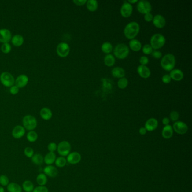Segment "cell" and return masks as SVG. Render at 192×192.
<instances>
[{
    "instance_id": "obj_1",
    "label": "cell",
    "mask_w": 192,
    "mask_h": 192,
    "mask_svg": "<svg viewBox=\"0 0 192 192\" xmlns=\"http://www.w3.org/2000/svg\"><path fill=\"white\" fill-rule=\"evenodd\" d=\"M140 31V25L136 21H131L125 27L124 33L128 39H134Z\"/></svg>"
},
{
    "instance_id": "obj_2",
    "label": "cell",
    "mask_w": 192,
    "mask_h": 192,
    "mask_svg": "<svg viewBox=\"0 0 192 192\" xmlns=\"http://www.w3.org/2000/svg\"><path fill=\"white\" fill-rule=\"evenodd\" d=\"M176 59L172 54H167L163 57L161 61V67L164 70L170 71H172L175 66Z\"/></svg>"
},
{
    "instance_id": "obj_3",
    "label": "cell",
    "mask_w": 192,
    "mask_h": 192,
    "mask_svg": "<svg viewBox=\"0 0 192 192\" xmlns=\"http://www.w3.org/2000/svg\"><path fill=\"white\" fill-rule=\"evenodd\" d=\"M150 43V45L153 49L157 50L164 46L166 43V39L162 34L156 33L152 36Z\"/></svg>"
},
{
    "instance_id": "obj_4",
    "label": "cell",
    "mask_w": 192,
    "mask_h": 192,
    "mask_svg": "<svg viewBox=\"0 0 192 192\" xmlns=\"http://www.w3.org/2000/svg\"><path fill=\"white\" fill-rule=\"evenodd\" d=\"M129 52V48L125 43L118 44L113 51L114 55L119 59H124L127 57Z\"/></svg>"
},
{
    "instance_id": "obj_5",
    "label": "cell",
    "mask_w": 192,
    "mask_h": 192,
    "mask_svg": "<svg viewBox=\"0 0 192 192\" xmlns=\"http://www.w3.org/2000/svg\"><path fill=\"white\" fill-rule=\"evenodd\" d=\"M23 124L24 128L29 131H33L37 127V121L33 116L27 115L23 119Z\"/></svg>"
},
{
    "instance_id": "obj_6",
    "label": "cell",
    "mask_w": 192,
    "mask_h": 192,
    "mask_svg": "<svg viewBox=\"0 0 192 192\" xmlns=\"http://www.w3.org/2000/svg\"><path fill=\"white\" fill-rule=\"evenodd\" d=\"M71 144L67 141H62L59 142L57 146L58 153L62 157L67 156L71 152Z\"/></svg>"
},
{
    "instance_id": "obj_7",
    "label": "cell",
    "mask_w": 192,
    "mask_h": 192,
    "mask_svg": "<svg viewBox=\"0 0 192 192\" xmlns=\"http://www.w3.org/2000/svg\"><path fill=\"white\" fill-rule=\"evenodd\" d=\"M0 81L5 86L11 87L14 85L15 79L13 75L10 73L5 72L0 76Z\"/></svg>"
},
{
    "instance_id": "obj_8",
    "label": "cell",
    "mask_w": 192,
    "mask_h": 192,
    "mask_svg": "<svg viewBox=\"0 0 192 192\" xmlns=\"http://www.w3.org/2000/svg\"><path fill=\"white\" fill-rule=\"evenodd\" d=\"M137 9L142 14L150 13L152 10V6L150 2L146 0H141L138 2Z\"/></svg>"
},
{
    "instance_id": "obj_9",
    "label": "cell",
    "mask_w": 192,
    "mask_h": 192,
    "mask_svg": "<svg viewBox=\"0 0 192 192\" xmlns=\"http://www.w3.org/2000/svg\"><path fill=\"white\" fill-rule=\"evenodd\" d=\"M173 130H174L178 134L183 135L186 134L188 130L187 125L182 121H176L173 125Z\"/></svg>"
},
{
    "instance_id": "obj_10",
    "label": "cell",
    "mask_w": 192,
    "mask_h": 192,
    "mask_svg": "<svg viewBox=\"0 0 192 192\" xmlns=\"http://www.w3.org/2000/svg\"><path fill=\"white\" fill-rule=\"evenodd\" d=\"M57 55L61 57H67L70 52V47L67 43L61 42L57 45Z\"/></svg>"
},
{
    "instance_id": "obj_11",
    "label": "cell",
    "mask_w": 192,
    "mask_h": 192,
    "mask_svg": "<svg viewBox=\"0 0 192 192\" xmlns=\"http://www.w3.org/2000/svg\"><path fill=\"white\" fill-rule=\"evenodd\" d=\"M133 11V7L131 4H129L127 1H125L121 6V14L123 17L128 18L131 15Z\"/></svg>"
},
{
    "instance_id": "obj_12",
    "label": "cell",
    "mask_w": 192,
    "mask_h": 192,
    "mask_svg": "<svg viewBox=\"0 0 192 192\" xmlns=\"http://www.w3.org/2000/svg\"><path fill=\"white\" fill-rule=\"evenodd\" d=\"M81 160V156L77 152H73L69 153L67 156V161L69 164H77Z\"/></svg>"
},
{
    "instance_id": "obj_13",
    "label": "cell",
    "mask_w": 192,
    "mask_h": 192,
    "mask_svg": "<svg viewBox=\"0 0 192 192\" xmlns=\"http://www.w3.org/2000/svg\"><path fill=\"white\" fill-rule=\"evenodd\" d=\"M154 25L158 28H162L166 25V19L162 15L157 14L155 15L153 19Z\"/></svg>"
},
{
    "instance_id": "obj_14",
    "label": "cell",
    "mask_w": 192,
    "mask_h": 192,
    "mask_svg": "<svg viewBox=\"0 0 192 192\" xmlns=\"http://www.w3.org/2000/svg\"><path fill=\"white\" fill-rule=\"evenodd\" d=\"M43 172L46 176L50 178H56L58 175V170L55 166L52 165H47L43 169Z\"/></svg>"
},
{
    "instance_id": "obj_15",
    "label": "cell",
    "mask_w": 192,
    "mask_h": 192,
    "mask_svg": "<svg viewBox=\"0 0 192 192\" xmlns=\"http://www.w3.org/2000/svg\"><path fill=\"white\" fill-rule=\"evenodd\" d=\"M25 133L24 127L20 125H18L13 128L12 131V135L15 139H19L21 138L24 135Z\"/></svg>"
},
{
    "instance_id": "obj_16",
    "label": "cell",
    "mask_w": 192,
    "mask_h": 192,
    "mask_svg": "<svg viewBox=\"0 0 192 192\" xmlns=\"http://www.w3.org/2000/svg\"><path fill=\"white\" fill-rule=\"evenodd\" d=\"M158 125V122L156 119L154 118H151L146 121L145 128H146V131H153L157 128Z\"/></svg>"
},
{
    "instance_id": "obj_17",
    "label": "cell",
    "mask_w": 192,
    "mask_h": 192,
    "mask_svg": "<svg viewBox=\"0 0 192 192\" xmlns=\"http://www.w3.org/2000/svg\"><path fill=\"white\" fill-rule=\"evenodd\" d=\"M11 39V33L9 30L7 29H0V42L8 43Z\"/></svg>"
},
{
    "instance_id": "obj_18",
    "label": "cell",
    "mask_w": 192,
    "mask_h": 192,
    "mask_svg": "<svg viewBox=\"0 0 192 192\" xmlns=\"http://www.w3.org/2000/svg\"><path fill=\"white\" fill-rule=\"evenodd\" d=\"M138 73H139L140 76L143 78H149L151 74L150 70V68L146 67V65H140L137 69Z\"/></svg>"
},
{
    "instance_id": "obj_19",
    "label": "cell",
    "mask_w": 192,
    "mask_h": 192,
    "mask_svg": "<svg viewBox=\"0 0 192 192\" xmlns=\"http://www.w3.org/2000/svg\"><path fill=\"white\" fill-rule=\"evenodd\" d=\"M28 82V78L25 75H21L19 76L17 79L15 81V85L18 88H22L25 87Z\"/></svg>"
},
{
    "instance_id": "obj_20",
    "label": "cell",
    "mask_w": 192,
    "mask_h": 192,
    "mask_svg": "<svg viewBox=\"0 0 192 192\" xmlns=\"http://www.w3.org/2000/svg\"><path fill=\"white\" fill-rule=\"evenodd\" d=\"M170 76L171 79H174L176 81H180L184 77V74L183 72L180 69H172L170 73Z\"/></svg>"
},
{
    "instance_id": "obj_21",
    "label": "cell",
    "mask_w": 192,
    "mask_h": 192,
    "mask_svg": "<svg viewBox=\"0 0 192 192\" xmlns=\"http://www.w3.org/2000/svg\"><path fill=\"white\" fill-rule=\"evenodd\" d=\"M174 130L172 127L170 125H167L164 127L162 131V135L163 138L166 139H170L173 135Z\"/></svg>"
},
{
    "instance_id": "obj_22",
    "label": "cell",
    "mask_w": 192,
    "mask_h": 192,
    "mask_svg": "<svg viewBox=\"0 0 192 192\" xmlns=\"http://www.w3.org/2000/svg\"><path fill=\"white\" fill-rule=\"evenodd\" d=\"M112 75L116 78H121L125 77V70L120 67L114 68L112 70Z\"/></svg>"
},
{
    "instance_id": "obj_23",
    "label": "cell",
    "mask_w": 192,
    "mask_h": 192,
    "mask_svg": "<svg viewBox=\"0 0 192 192\" xmlns=\"http://www.w3.org/2000/svg\"><path fill=\"white\" fill-rule=\"evenodd\" d=\"M130 48L134 51H139L142 49V43L138 39H132L129 42Z\"/></svg>"
},
{
    "instance_id": "obj_24",
    "label": "cell",
    "mask_w": 192,
    "mask_h": 192,
    "mask_svg": "<svg viewBox=\"0 0 192 192\" xmlns=\"http://www.w3.org/2000/svg\"><path fill=\"white\" fill-rule=\"evenodd\" d=\"M56 160V154L54 152H49L43 158V161L47 165H51Z\"/></svg>"
},
{
    "instance_id": "obj_25",
    "label": "cell",
    "mask_w": 192,
    "mask_h": 192,
    "mask_svg": "<svg viewBox=\"0 0 192 192\" xmlns=\"http://www.w3.org/2000/svg\"><path fill=\"white\" fill-rule=\"evenodd\" d=\"M40 116L43 120H49L52 117L53 113L50 109L47 108H43L40 111Z\"/></svg>"
},
{
    "instance_id": "obj_26",
    "label": "cell",
    "mask_w": 192,
    "mask_h": 192,
    "mask_svg": "<svg viewBox=\"0 0 192 192\" xmlns=\"http://www.w3.org/2000/svg\"><path fill=\"white\" fill-rule=\"evenodd\" d=\"M7 191L9 192H22L20 185L16 183H10L7 185Z\"/></svg>"
},
{
    "instance_id": "obj_27",
    "label": "cell",
    "mask_w": 192,
    "mask_h": 192,
    "mask_svg": "<svg viewBox=\"0 0 192 192\" xmlns=\"http://www.w3.org/2000/svg\"><path fill=\"white\" fill-rule=\"evenodd\" d=\"M86 6L90 11H95L98 7V3L96 0H89L86 2Z\"/></svg>"
},
{
    "instance_id": "obj_28",
    "label": "cell",
    "mask_w": 192,
    "mask_h": 192,
    "mask_svg": "<svg viewBox=\"0 0 192 192\" xmlns=\"http://www.w3.org/2000/svg\"><path fill=\"white\" fill-rule=\"evenodd\" d=\"M104 61L105 64L108 67H112L115 63V57L112 54H107L104 57Z\"/></svg>"
},
{
    "instance_id": "obj_29",
    "label": "cell",
    "mask_w": 192,
    "mask_h": 192,
    "mask_svg": "<svg viewBox=\"0 0 192 192\" xmlns=\"http://www.w3.org/2000/svg\"><path fill=\"white\" fill-rule=\"evenodd\" d=\"M24 42L23 37L19 35H17L12 39V43L15 46H20Z\"/></svg>"
},
{
    "instance_id": "obj_30",
    "label": "cell",
    "mask_w": 192,
    "mask_h": 192,
    "mask_svg": "<svg viewBox=\"0 0 192 192\" xmlns=\"http://www.w3.org/2000/svg\"><path fill=\"white\" fill-rule=\"evenodd\" d=\"M36 181L39 186H44L46 185L47 182V178L46 175L45 174L41 173L38 175L36 178Z\"/></svg>"
},
{
    "instance_id": "obj_31",
    "label": "cell",
    "mask_w": 192,
    "mask_h": 192,
    "mask_svg": "<svg viewBox=\"0 0 192 192\" xmlns=\"http://www.w3.org/2000/svg\"><path fill=\"white\" fill-rule=\"evenodd\" d=\"M32 162L36 165H41L43 163V157L41 154L37 153L32 157Z\"/></svg>"
},
{
    "instance_id": "obj_32",
    "label": "cell",
    "mask_w": 192,
    "mask_h": 192,
    "mask_svg": "<svg viewBox=\"0 0 192 192\" xmlns=\"http://www.w3.org/2000/svg\"><path fill=\"white\" fill-rule=\"evenodd\" d=\"M22 188L25 192H32L34 189V185L30 180H25L23 183Z\"/></svg>"
},
{
    "instance_id": "obj_33",
    "label": "cell",
    "mask_w": 192,
    "mask_h": 192,
    "mask_svg": "<svg viewBox=\"0 0 192 192\" xmlns=\"http://www.w3.org/2000/svg\"><path fill=\"white\" fill-rule=\"evenodd\" d=\"M101 49L104 53L109 54L113 50V46L111 43L105 42L102 44Z\"/></svg>"
},
{
    "instance_id": "obj_34",
    "label": "cell",
    "mask_w": 192,
    "mask_h": 192,
    "mask_svg": "<svg viewBox=\"0 0 192 192\" xmlns=\"http://www.w3.org/2000/svg\"><path fill=\"white\" fill-rule=\"evenodd\" d=\"M27 139L29 142H35L38 139V134L35 131H30L27 134Z\"/></svg>"
},
{
    "instance_id": "obj_35",
    "label": "cell",
    "mask_w": 192,
    "mask_h": 192,
    "mask_svg": "<svg viewBox=\"0 0 192 192\" xmlns=\"http://www.w3.org/2000/svg\"><path fill=\"white\" fill-rule=\"evenodd\" d=\"M67 160L64 158V157H59L56 159L55 161V165L58 167H63L67 164Z\"/></svg>"
},
{
    "instance_id": "obj_36",
    "label": "cell",
    "mask_w": 192,
    "mask_h": 192,
    "mask_svg": "<svg viewBox=\"0 0 192 192\" xmlns=\"http://www.w3.org/2000/svg\"><path fill=\"white\" fill-rule=\"evenodd\" d=\"M128 79L125 77L120 78L118 81V86L120 89H124L128 85Z\"/></svg>"
},
{
    "instance_id": "obj_37",
    "label": "cell",
    "mask_w": 192,
    "mask_h": 192,
    "mask_svg": "<svg viewBox=\"0 0 192 192\" xmlns=\"http://www.w3.org/2000/svg\"><path fill=\"white\" fill-rule=\"evenodd\" d=\"M24 153L25 156L27 157L32 158L33 156L34 155V150H33V149L31 147L27 146L24 149Z\"/></svg>"
},
{
    "instance_id": "obj_38",
    "label": "cell",
    "mask_w": 192,
    "mask_h": 192,
    "mask_svg": "<svg viewBox=\"0 0 192 192\" xmlns=\"http://www.w3.org/2000/svg\"><path fill=\"white\" fill-rule=\"evenodd\" d=\"M9 184V179L6 175H1L0 176V184L2 186H7Z\"/></svg>"
},
{
    "instance_id": "obj_39",
    "label": "cell",
    "mask_w": 192,
    "mask_h": 192,
    "mask_svg": "<svg viewBox=\"0 0 192 192\" xmlns=\"http://www.w3.org/2000/svg\"><path fill=\"white\" fill-rule=\"evenodd\" d=\"M142 51L143 53L146 55H150L153 52V49L149 44H146L142 47Z\"/></svg>"
},
{
    "instance_id": "obj_40",
    "label": "cell",
    "mask_w": 192,
    "mask_h": 192,
    "mask_svg": "<svg viewBox=\"0 0 192 192\" xmlns=\"http://www.w3.org/2000/svg\"><path fill=\"white\" fill-rule=\"evenodd\" d=\"M1 51L5 54H7L10 53L11 50V47L10 45L8 43H5L1 46Z\"/></svg>"
},
{
    "instance_id": "obj_41",
    "label": "cell",
    "mask_w": 192,
    "mask_h": 192,
    "mask_svg": "<svg viewBox=\"0 0 192 192\" xmlns=\"http://www.w3.org/2000/svg\"><path fill=\"white\" fill-rule=\"evenodd\" d=\"M170 117L171 121H173V122H176V121H178V119L179 118V114L177 111L173 110L170 113Z\"/></svg>"
},
{
    "instance_id": "obj_42",
    "label": "cell",
    "mask_w": 192,
    "mask_h": 192,
    "mask_svg": "<svg viewBox=\"0 0 192 192\" xmlns=\"http://www.w3.org/2000/svg\"><path fill=\"white\" fill-rule=\"evenodd\" d=\"M32 192H49V189L45 186H39L34 189Z\"/></svg>"
},
{
    "instance_id": "obj_43",
    "label": "cell",
    "mask_w": 192,
    "mask_h": 192,
    "mask_svg": "<svg viewBox=\"0 0 192 192\" xmlns=\"http://www.w3.org/2000/svg\"><path fill=\"white\" fill-rule=\"evenodd\" d=\"M57 145L55 142H50L47 146V148L49 151V152H54L56 150H57Z\"/></svg>"
},
{
    "instance_id": "obj_44",
    "label": "cell",
    "mask_w": 192,
    "mask_h": 192,
    "mask_svg": "<svg viewBox=\"0 0 192 192\" xmlns=\"http://www.w3.org/2000/svg\"><path fill=\"white\" fill-rule=\"evenodd\" d=\"M139 62L142 65H146V64H148L149 63V59L146 56H142L140 57Z\"/></svg>"
},
{
    "instance_id": "obj_45",
    "label": "cell",
    "mask_w": 192,
    "mask_h": 192,
    "mask_svg": "<svg viewBox=\"0 0 192 192\" xmlns=\"http://www.w3.org/2000/svg\"><path fill=\"white\" fill-rule=\"evenodd\" d=\"M162 81L164 82V83H169L171 82V78L169 75H164L162 77Z\"/></svg>"
},
{
    "instance_id": "obj_46",
    "label": "cell",
    "mask_w": 192,
    "mask_h": 192,
    "mask_svg": "<svg viewBox=\"0 0 192 192\" xmlns=\"http://www.w3.org/2000/svg\"><path fill=\"white\" fill-rule=\"evenodd\" d=\"M152 55L155 59H160L161 57H162V54L160 51L155 50V51H153V52L152 53Z\"/></svg>"
},
{
    "instance_id": "obj_47",
    "label": "cell",
    "mask_w": 192,
    "mask_h": 192,
    "mask_svg": "<svg viewBox=\"0 0 192 192\" xmlns=\"http://www.w3.org/2000/svg\"><path fill=\"white\" fill-rule=\"evenodd\" d=\"M153 19V15L152 14L150 13H147V14L144 15V19L147 22H150V21H152Z\"/></svg>"
},
{
    "instance_id": "obj_48",
    "label": "cell",
    "mask_w": 192,
    "mask_h": 192,
    "mask_svg": "<svg viewBox=\"0 0 192 192\" xmlns=\"http://www.w3.org/2000/svg\"><path fill=\"white\" fill-rule=\"evenodd\" d=\"M10 91L11 94L13 95H15L17 94H18L19 92V88L17 86H13L11 87Z\"/></svg>"
},
{
    "instance_id": "obj_49",
    "label": "cell",
    "mask_w": 192,
    "mask_h": 192,
    "mask_svg": "<svg viewBox=\"0 0 192 192\" xmlns=\"http://www.w3.org/2000/svg\"><path fill=\"white\" fill-rule=\"evenodd\" d=\"M86 2H87L86 0H74V1H73V2L75 3L77 6H82V5L86 4Z\"/></svg>"
},
{
    "instance_id": "obj_50",
    "label": "cell",
    "mask_w": 192,
    "mask_h": 192,
    "mask_svg": "<svg viewBox=\"0 0 192 192\" xmlns=\"http://www.w3.org/2000/svg\"><path fill=\"white\" fill-rule=\"evenodd\" d=\"M169 123H170V119H169L168 118L164 117L163 118V120H162V124H163L164 126H167V125H169Z\"/></svg>"
},
{
    "instance_id": "obj_51",
    "label": "cell",
    "mask_w": 192,
    "mask_h": 192,
    "mask_svg": "<svg viewBox=\"0 0 192 192\" xmlns=\"http://www.w3.org/2000/svg\"><path fill=\"white\" fill-rule=\"evenodd\" d=\"M146 130L145 127H141V128L139 129V133L140 134L142 135H146Z\"/></svg>"
},
{
    "instance_id": "obj_52",
    "label": "cell",
    "mask_w": 192,
    "mask_h": 192,
    "mask_svg": "<svg viewBox=\"0 0 192 192\" xmlns=\"http://www.w3.org/2000/svg\"><path fill=\"white\" fill-rule=\"evenodd\" d=\"M138 2V0H128L127 1V2H128L129 4H131V5L132 4H135Z\"/></svg>"
},
{
    "instance_id": "obj_53",
    "label": "cell",
    "mask_w": 192,
    "mask_h": 192,
    "mask_svg": "<svg viewBox=\"0 0 192 192\" xmlns=\"http://www.w3.org/2000/svg\"><path fill=\"white\" fill-rule=\"evenodd\" d=\"M0 192H5V189L2 186H0Z\"/></svg>"
}]
</instances>
